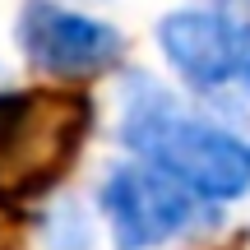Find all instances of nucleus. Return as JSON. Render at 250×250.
<instances>
[{
    "mask_svg": "<svg viewBox=\"0 0 250 250\" xmlns=\"http://www.w3.org/2000/svg\"><path fill=\"white\" fill-rule=\"evenodd\" d=\"M93 130L83 93H0V204L19 208L61 186Z\"/></svg>",
    "mask_w": 250,
    "mask_h": 250,
    "instance_id": "f03ea898",
    "label": "nucleus"
},
{
    "mask_svg": "<svg viewBox=\"0 0 250 250\" xmlns=\"http://www.w3.org/2000/svg\"><path fill=\"white\" fill-rule=\"evenodd\" d=\"M213 9L236 28H250V0H213Z\"/></svg>",
    "mask_w": 250,
    "mask_h": 250,
    "instance_id": "423d86ee",
    "label": "nucleus"
},
{
    "mask_svg": "<svg viewBox=\"0 0 250 250\" xmlns=\"http://www.w3.org/2000/svg\"><path fill=\"white\" fill-rule=\"evenodd\" d=\"M121 139L139 153L144 162L176 176L186 190L204 199H241L250 190V144L232 130L190 116L167 88L134 74L125 88V116Z\"/></svg>",
    "mask_w": 250,
    "mask_h": 250,
    "instance_id": "f257e3e1",
    "label": "nucleus"
},
{
    "mask_svg": "<svg viewBox=\"0 0 250 250\" xmlns=\"http://www.w3.org/2000/svg\"><path fill=\"white\" fill-rule=\"evenodd\" d=\"M250 28L227 23L218 9H176L158 19V46L195 88H218L241 70V46Z\"/></svg>",
    "mask_w": 250,
    "mask_h": 250,
    "instance_id": "39448f33",
    "label": "nucleus"
},
{
    "mask_svg": "<svg viewBox=\"0 0 250 250\" xmlns=\"http://www.w3.org/2000/svg\"><path fill=\"white\" fill-rule=\"evenodd\" d=\"M19 46L51 74H102L121 56V33L102 19L74 14L56 0H28L19 19Z\"/></svg>",
    "mask_w": 250,
    "mask_h": 250,
    "instance_id": "20e7f679",
    "label": "nucleus"
},
{
    "mask_svg": "<svg viewBox=\"0 0 250 250\" xmlns=\"http://www.w3.org/2000/svg\"><path fill=\"white\" fill-rule=\"evenodd\" d=\"M102 213L111 223L116 250H148L181 236L195 223V190H186L162 167H116L102 181Z\"/></svg>",
    "mask_w": 250,
    "mask_h": 250,
    "instance_id": "7ed1b4c3",
    "label": "nucleus"
},
{
    "mask_svg": "<svg viewBox=\"0 0 250 250\" xmlns=\"http://www.w3.org/2000/svg\"><path fill=\"white\" fill-rule=\"evenodd\" d=\"M241 74H246V83H250V33H246V46H241Z\"/></svg>",
    "mask_w": 250,
    "mask_h": 250,
    "instance_id": "0eeeda50",
    "label": "nucleus"
}]
</instances>
